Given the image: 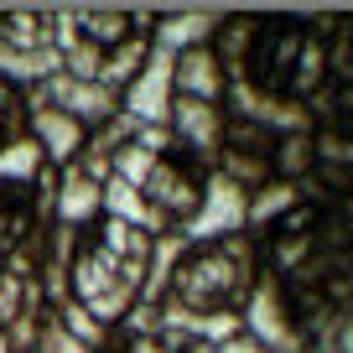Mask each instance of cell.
<instances>
[{"label":"cell","instance_id":"1","mask_svg":"<svg viewBox=\"0 0 353 353\" xmlns=\"http://www.w3.org/2000/svg\"><path fill=\"white\" fill-rule=\"evenodd\" d=\"M156 239L135 223L99 213V219L78 229L73 265H68V301L83 307L104 332H114L125 322V312L141 301L145 276H151Z\"/></svg>","mask_w":353,"mask_h":353},{"label":"cell","instance_id":"2","mask_svg":"<svg viewBox=\"0 0 353 353\" xmlns=\"http://www.w3.org/2000/svg\"><path fill=\"white\" fill-rule=\"evenodd\" d=\"M327 83V16H254L244 68L223 88H244L260 104H296Z\"/></svg>","mask_w":353,"mask_h":353},{"label":"cell","instance_id":"3","mask_svg":"<svg viewBox=\"0 0 353 353\" xmlns=\"http://www.w3.org/2000/svg\"><path fill=\"white\" fill-rule=\"evenodd\" d=\"M156 16L151 11H52V47L57 73L94 83L120 99L130 78L145 68Z\"/></svg>","mask_w":353,"mask_h":353},{"label":"cell","instance_id":"4","mask_svg":"<svg viewBox=\"0 0 353 353\" xmlns=\"http://www.w3.org/2000/svg\"><path fill=\"white\" fill-rule=\"evenodd\" d=\"M254 281H260V250L250 234L182 244L161 286V317H188V322L239 317Z\"/></svg>","mask_w":353,"mask_h":353},{"label":"cell","instance_id":"5","mask_svg":"<svg viewBox=\"0 0 353 353\" xmlns=\"http://www.w3.org/2000/svg\"><path fill=\"white\" fill-rule=\"evenodd\" d=\"M57 73V47H52V11H21L0 16V78L26 88L47 83Z\"/></svg>","mask_w":353,"mask_h":353},{"label":"cell","instance_id":"6","mask_svg":"<svg viewBox=\"0 0 353 353\" xmlns=\"http://www.w3.org/2000/svg\"><path fill=\"white\" fill-rule=\"evenodd\" d=\"M239 322L265 353H301V332H296V317H291L286 286H281L276 276H265V270H260V281H254L250 301H244Z\"/></svg>","mask_w":353,"mask_h":353},{"label":"cell","instance_id":"7","mask_svg":"<svg viewBox=\"0 0 353 353\" xmlns=\"http://www.w3.org/2000/svg\"><path fill=\"white\" fill-rule=\"evenodd\" d=\"M166 135L182 156H192L198 166H213V156L223 151V104H203L188 94H172L166 110Z\"/></svg>","mask_w":353,"mask_h":353},{"label":"cell","instance_id":"8","mask_svg":"<svg viewBox=\"0 0 353 353\" xmlns=\"http://www.w3.org/2000/svg\"><path fill=\"white\" fill-rule=\"evenodd\" d=\"M26 135L42 145V156H47L52 172L73 166L78 156H83V145H88V125H78L73 114H63L57 104L37 99V94H26Z\"/></svg>","mask_w":353,"mask_h":353},{"label":"cell","instance_id":"9","mask_svg":"<svg viewBox=\"0 0 353 353\" xmlns=\"http://www.w3.org/2000/svg\"><path fill=\"white\" fill-rule=\"evenodd\" d=\"M47 223L52 219L37 208L32 188H6V182H0V270H11L16 254L32 250L47 234Z\"/></svg>","mask_w":353,"mask_h":353},{"label":"cell","instance_id":"10","mask_svg":"<svg viewBox=\"0 0 353 353\" xmlns=\"http://www.w3.org/2000/svg\"><path fill=\"white\" fill-rule=\"evenodd\" d=\"M166 110H172V57L151 52L145 68L130 78V88L120 94V114L135 125H161L166 130Z\"/></svg>","mask_w":353,"mask_h":353},{"label":"cell","instance_id":"11","mask_svg":"<svg viewBox=\"0 0 353 353\" xmlns=\"http://www.w3.org/2000/svg\"><path fill=\"white\" fill-rule=\"evenodd\" d=\"M244 203H250V192L234 188L229 176L208 172V188H203V208L198 219L188 223V234L182 239L198 244V239H223V234H244Z\"/></svg>","mask_w":353,"mask_h":353},{"label":"cell","instance_id":"12","mask_svg":"<svg viewBox=\"0 0 353 353\" xmlns=\"http://www.w3.org/2000/svg\"><path fill=\"white\" fill-rule=\"evenodd\" d=\"M26 94L57 104L63 114H73V120L88 125V130H99L104 120H114V114H120V99H114V94H104V88H94V83H78V78H68V73H52L47 83L26 88Z\"/></svg>","mask_w":353,"mask_h":353},{"label":"cell","instance_id":"13","mask_svg":"<svg viewBox=\"0 0 353 353\" xmlns=\"http://www.w3.org/2000/svg\"><path fill=\"white\" fill-rule=\"evenodd\" d=\"M104 188L110 182H94L83 166H63L57 172V192H52V223L63 229H88V223L104 213Z\"/></svg>","mask_w":353,"mask_h":353},{"label":"cell","instance_id":"14","mask_svg":"<svg viewBox=\"0 0 353 353\" xmlns=\"http://www.w3.org/2000/svg\"><path fill=\"white\" fill-rule=\"evenodd\" d=\"M172 94H188V99H203V104H223V68H219L208 42L182 47L172 57Z\"/></svg>","mask_w":353,"mask_h":353},{"label":"cell","instance_id":"15","mask_svg":"<svg viewBox=\"0 0 353 353\" xmlns=\"http://www.w3.org/2000/svg\"><path fill=\"white\" fill-rule=\"evenodd\" d=\"M110 348L114 353H219V343H208L198 332H188L182 322L161 317L145 332H110Z\"/></svg>","mask_w":353,"mask_h":353},{"label":"cell","instance_id":"16","mask_svg":"<svg viewBox=\"0 0 353 353\" xmlns=\"http://www.w3.org/2000/svg\"><path fill=\"white\" fill-rule=\"evenodd\" d=\"M291 203H296V188H291V182H265V188H254L250 203H244V234H250V239L270 234Z\"/></svg>","mask_w":353,"mask_h":353},{"label":"cell","instance_id":"17","mask_svg":"<svg viewBox=\"0 0 353 353\" xmlns=\"http://www.w3.org/2000/svg\"><path fill=\"white\" fill-rule=\"evenodd\" d=\"M42 172H47V156L32 135H16V141L0 145V182L6 188H32Z\"/></svg>","mask_w":353,"mask_h":353},{"label":"cell","instance_id":"18","mask_svg":"<svg viewBox=\"0 0 353 353\" xmlns=\"http://www.w3.org/2000/svg\"><path fill=\"white\" fill-rule=\"evenodd\" d=\"M312 172V130H286L270 145V176L276 182H301Z\"/></svg>","mask_w":353,"mask_h":353},{"label":"cell","instance_id":"19","mask_svg":"<svg viewBox=\"0 0 353 353\" xmlns=\"http://www.w3.org/2000/svg\"><path fill=\"white\" fill-rule=\"evenodd\" d=\"M312 172H353V135L312 130Z\"/></svg>","mask_w":353,"mask_h":353},{"label":"cell","instance_id":"20","mask_svg":"<svg viewBox=\"0 0 353 353\" xmlns=\"http://www.w3.org/2000/svg\"><path fill=\"white\" fill-rule=\"evenodd\" d=\"M52 312H57V322H63V327L73 332L78 343H83V353H104V348H110V332H104L99 322L88 317L83 307H73V301H63V307H52Z\"/></svg>","mask_w":353,"mask_h":353},{"label":"cell","instance_id":"21","mask_svg":"<svg viewBox=\"0 0 353 353\" xmlns=\"http://www.w3.org/2000/svg\"><path fill=\"white\" fill-rule=\"evenodd\" d=\"M37 296H42L37 281H21V276H11V270H0V332L11 327V322L21 317V307L37 301Z\"/></svg>","mask_w":353,"mask_h":353},{"label":"cell","instance_id":"22","mask_svg":"<svg viewBox=\"0 0 353 353\" xmlns=\"http://www.w3.org/2000/svg\"><path fill=\"white\" fill-rule=\"evenodd\" d=\"M16 135H26V94L0 78V145L16 141Z\"/></svg>","mask_w":353,"mask_h":353},{"label":"cell","instance_id":"23","mask_svg":"<svg viewBox=\"0 0 353 353\" xmlns=\"http://www.w3.org/2000/svg\"><path fill=\"white\" fill-rule=\"evenodd\" d=\"M32 353H83V343H78L73 332L57 322V312H52V307H47V312H42V327H37Z\"/></svg>","mask_w":353,"mask_h":353},{"label":"cell","instance_id":"24","mask_svg":"<svg viewBox=\"0 0 353 353\" xmlns=\"http://www.w3.org/2000/svg\"><path fill=\"white\" fill-rule=\"evenodd\" d=\"M219 353H265V348L250 338V332H234V338H223V343H219Z\"/></svg>","mask_w":353,"mask_h":353},{"label":"cell","instance_id":"25","mask_svg":"<svg viewBox=\"0 0 353 353\" xmlns=\"http://www.w3.org/2000/svg\"><path fill=\"white\" fill-rule=\"evenodd\" d=\"M0 353H16V348H11V338H6V332H0Z\"/></svg>","mask_w":353,"mask_h":353},{"label":"cell","instance_id":"26","mask_svg":"<svg viewBox=\"0 0 353 353\" xmlns=\"http://www.w3.org/2000/svg\"><path fill=\"white\" fill-rule=\"evenodd\" d=\"M104 353H114V348H104Z\"/></svg>","mask_w":353,"mask_h":353}]
</instances>
